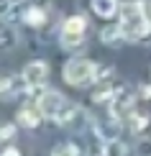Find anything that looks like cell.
Segmentation results:
<instances>
[{
	"instance_id": "6da1fadb",
	"label": "cell",
	"mask_w": 151,
	"mask_h": 156,
	"mask_svg": "<svg viewBox=\"0 0 151 156\" xmlns=\"http://www.w3.org/2000/svg\"><path fill=\"white\" fill-rule=\"evenodd\" d=\"M120 31L126 41H141L151 31V23L143 13V3H123L120 8Z\"/></svg>"
},
{
	"instance_id": "7a4b0ae2",
	"label": "cell",
	"mask_w": 151,
	"mask_h": 156,
	"mask_svg": "<svg viewBox=\"0 0 151 156\" xmlns=\"http://www.w3.org/2000/svg\"><path fill=\"white\" fill-rule=\"evenodd\" d=\"M97 80V67L95 62L84 59V56H74L64 64V82L72 87H84V84Z\"/></svg>"
},
{
	"instance_id": "3957f363",
	"label": "cell",
	"mask_w": 151,
	"mask_h": 156,
	"mask_svg": "<svg viewBox=\"0 0 151 156\" xmlns=\"http://www.w3.org/2000/svg\"><path fill=\"white\" fill-rule=\"evenodd\" d=\"M23 80L26 84H28V92L31 95H36V90L41 87L44 82H46V77H49V64L46 62H41V59H36V62H28L23 67Z\"/></svg>"
},
{
	"instance_id": "277c9868",
	"label": "cell",
	"mask_w": 151,
	"mask_h": 156,
	"mask_svg": "<svg viewBox=\"0 0 151 156\" xmlns=\"http://www.w3.org/2000/svg\"><path fill=\"white\" fill-rule=\"evenodd\" d=\"M120 118H115L113 113H108L105 118H92V131L97 133V138L100 141H115L118 136H120Z\"/></svg>"
},
{
	"instance_id": "5b68a950",
	"label": "cell",
	"mask_w": 151,
	"mask_h": 156,
	"mask_svg": "<svg viewBox=\"0 0 151 156\" xmlns=\"http://www.w3.org/2000/svg\"><path fill=\"white\" fill-rule=\"evenodd\" d=\"M64 102H67V100H64L56 90H44V92L36 97V108L44 113V118H56Z\"/></svg>"
},
{
	"instance_id": "8992f818",
	"label": "cell",
	"mask_w": 151,
	"mask_h": 156,
	"mask_svg": "<svg viewBox=\"0 0 151 156\" xmlns=\"http://www.w3.org/2000/svg\"><path fill=\"white\" fill-rule=\"evenodd\" d=\"M82 118H84V113H82L80 105H74V102H64L62 110H59V115H56L54 120L59 123V126L69 128V131H77V128L82 126Z\"/></svg>"
},
{
	"instance_id": "52a82bcc",
	"label": "cell",
	"mask_w": 151,
	"mask_h": 156,
	"mask_svg": "<svg viewBox=\"0 0 151 156\" xmlns=\"http://www.w3.org/2000/svg\"><path fill=\"white\" fill-rule=\"evenodd\" d=\"M133 95L128 92V90H120L113 100H110V113L115 115V118H120V120H128V115L133 113Z\"/></svg>"
},
{
	"instance_id": "ba28073f",
	"label": "cell",
	"mask_w": 151,
	"mask_h": 156,
	"mask_svg": "<svg viewBox=\"0 0 151 156\" xmlns=\"http://www.w3.org/2000/svg\"><path fill=\"white\" fill-rule=\"evenodd\" d=\"M0 90H3V100H13L16 95L28 92V84H26L23 74H8V77H3Z\"/></svg>"
},
{
	"instance_id": "9c48e42d",
	"label": "cell",
	"mask_w": 151,
	"mask_h": 156,
	"mask_svg": "<svg viewBox=\"0 0 151 156\" xmlns=\"http://www.w3.org/2000/svg\"><path fill=\"white\" fill-rule=\"evenodd\" d=\"M41 120H44V113L38 108H21L18 110V123L23 128H36Z\"/></svg>"
},
{
	"instance_id": "30bf717a",
	"label": "cell",
	"mask_w": 151,
	"mask_h": 156,
	"mask_svg": "<svg viewBox=\"0 0 151 156\" xmlns=\"http://www.w3.org/2000/svg\"><path fill=\"white\" fill-rule=\"evenodd\" d=\"M118 92H120V87H118V84L100 82V84L95 87V92H92V100H95V102H110Z\"/></svg>"
},
{
	"instance_id": "8fae6325",
	"label": "cell",
	"mask_w": 151,
	"mask_h": 156,
	"mask_svg": "<svg viewBox=\"0 0 151 156\" xmlns=\"http://www.w3.org/2000/svg\"><path fill=\"white\" fill-rule=\"evenodd\" d=\"M92 10L100 18H113L118 13V0H92Z\"/></svg>"
},
{
	"instance_id": "7c38bea8",
	"label": "cell",
	"mask_w": 151,
	"mask_h": 156,
	"mask_svg": "<svg viewBox=\"0 0 151 156\" xmlns=\"http://www.w3.org/2000/svg\"><path fill=\"white\" fill-rule=\"evenodd\" d=\"M23 21L28 26H41L44 21H46V10L38 8V5H31V8L23 10Z\"/></svg>"
},
{
	"instance_id": "4fadbf2b",
	"label": "cell",
	"mask_w": 151,
	"mask_h": 156,
	"mask_svg": "<svg viewBox=\"0 0 151 156\" xmlns=\"http://www.w3.org/2000/svg\"><path fill=\"white\" fill-rule=\"evenodd\" d=\"M84 28H87V18L84 16H72L62 26V31H69V34H84Z\"/></svg>"
},
{
	"instance_id": "5bb4252c",
	"label": "cell",
	"mask_w": 151,
	"mask_h": 156,
	"mask_svg": "<svg viewBox=\"0 0 151 156\" xmlns=\"http://www.w3.org/2000/svg\"><path fill=\"white\" fill-rule=\"evenodd\" d=\"M126 123H128L131 133H141L143 128L149 126V115H146V113H136V110H133V113L128 115V120H126Z\"/></svg>"
},
{
	"instance_id": "9a60e30c",
	"label": "cell",
	"mask_w": 151,
	"mask_h": 156,
	"mask_svg": "<svg viewBox=\"0 0 151 156\" xmlns=\"http://www.w3.org/2000/svg\"><path fill=\"white\" fill-rule=\"evenodd\" d=\"M100 38L105 44H118L123 38V31H120V26H110V28H102L100 31Z\"/></svg>"
},
{
	"instance_id": "2e32d148",
	"label": "cell",
	"mask_w": 151,
	"mask_h": 156,
	"mask_svg": "<svg viewBox=\"0 0 151 156\" xmlns=\"http://www.w3.org/2000/svg\"><path fill=\"white\" fill-rule=\"evenodd\" d=\"M84 41V34H69V31H62V46L64 49H77Z\"/></svg>"
},
{
	"instance_id": "e0dca14e",
	"label": "cell",
	"mask_w": 151,
	"mask_h": 156,
	"mask_svg": "<svg viewBox=\"0 0 151 156\" xmlns=\"http://www.w3.org/2000/svg\"><path fill=\"white\" fill-rule=\"evenodd\" d=\"M105 154L108 156H128V146H123L120 138L108 141V144H105Z\"/></svg>"
},
{
	"instance_id": "ac0fdd59",
	"label": "cell",
	"mask_w": 151,
	"mask_h": 156,
	"mask_svg": "<svg viewBox=\"0 0 151 156\" xmlns=\"http://www.w3.org/2000/svg\"><path fill=\"white\" fill-rule=\"evenodd\" d=\"M51 156H80V148L74 144H56L51 148Z\"/></svg>"
},
{
	"instance_id": "d6986e66",
	"label": "cell",
	"mask_w": 151,
	"mask_h": 156,
	"mask_svg": "<svg viewBox=\"0 0 151 156\" xmlns=\"http://www.w3.org/2000/svg\"><path fill=\"white\" fill-rule=\"evenodd\" d=\"M13 136H16V126H13V123H8V126L0 128V138H3V141H10Z\"/></svg>"
},
{
	"instance_id": "ffe728a7",
	"label": "cell",
	"mask_w": 151,
	"mask_h": 156,
	"mask_svg": "<svg viewBox=\"0 0 151 156\" xmlns=\"http://www.w3.org/2000/svg\"><path fill=\"white\" fill-rule=\"evenodd\" d=\"M13 46V31L8 28V31H5V41H3V49H10Z\"/></svg>"
},
{
	"instance_id": "44dd1931",
	"label": "cell",
	"mask_w": 151,
	"mask_h": 156,
	"mask_svg": "<svg viewBox=\"0 0 151 156\" xmlns=\"http://www.w3.org/2000/svg\"><path fill=\"white\" fill-rule=\"evenodd\" d=\"M3 156H21V151H18L16 146H8V148L3 151Z\"/></svg>"
},
{
	"instance_id": "7402d4cb",
	"label": "cell",
	"mask_w": 151,
	"mask_h": 156,
	"mask_svg": "<svg viewBox=\"0 0 151 156\" xmlns=\"http://www.w3.org/2000/svg\"><path fill=\"white\" fill-rule=\"evenodd\" d=\"M143 13H146L149 23H151V0H146V3H143Z\"/></svg>"
},
{
	"instance_id": "603a6c76",
	"label": "cell",
	"mask_w": 151,
	"mask_h": 156,
	"mask_svg": "<svg viewBox=\"0 0 151 156\" xmlns=\"http://www.w3.org/2000/svg\"><path fill=\"white\" fill-rule=\"evenodd\" d=\"M141 97H151V84H143L141 87Z\"/></svg>"
},
{
	"instance_id": "cb8c5ba5",
	"label": "cell",
	"mask_w": 151,
	"mask_h": 156,
	"mask_svg": "<svg viewBox=\"0 0 151 156\" xmlns=\"http://www.w3.org/2000/svg\"><path fill=\"white\" fill-rule=\"evenodd\" d=\"M92 156H108V154H92Z\"/></svg>"
},
{
	"instance_id": "d4e9b609",
	"label": "cell",
	"mask_w": 151,
	"mask_h": 156,
	"mask_svg": "<svg viewBox=\"0 0 151 156\" xmlns=\"http://www.w3.org/2000/svg\"><path fill=\"white\" fill-rule=\"evenodd\" d=\"M123 3H136V0H123Z\"/></svg>"
}]
</instances>
